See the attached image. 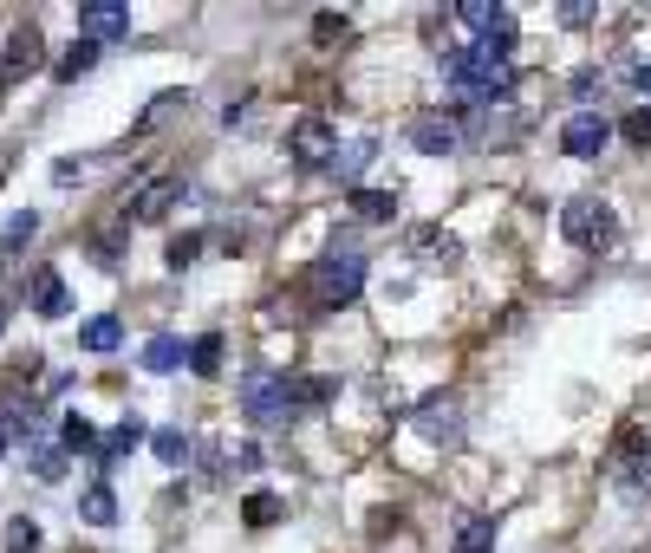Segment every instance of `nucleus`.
<instances>
[{
    "label": "nucleus",
    "mask_w": 651,
    "mask_h": 553,
    "mask_svg": "<svg viewBox=\"0 0 651 553\" xmlns=\"http://www.w3.org/2000/svg\"><path fill=\"white\" fill-rule=\"evenodd\" d=\"M228 469H261V449L254 443H221V476Z\"/></svg>",
    "instance_id": "c756f323"
},
{
    "label": "nucleus",
    "mask_w": 651,
    "mask_h": 553,
    "mask_svg": "<svg viewBox=\"0 0 651 553\" xmlns=\"http://www.w3.org/2000/svg\"><path fill=\"white\" fill-rule=\"evenodd\" d=\"M241 411L254 416L261 430H281V423L293 416V404H287V371H268V365L241 371Z\"/></svg>",
    "instance_id": "20e7f679"
},
{
    "label": "nucleus",
    "mask_w": 651,
    "mask_h": 553,
    "mask_svg": "<svg viewBox=\"0 0 651 553\" xmlns=\"http://www.w3.org/2000/svg\"><path fill=\"white\" fill-rule=\"evenodd\" d=\"M46 66V40H40V26H13L7 33V53H0V72L7 78H26V72Z\"/></svg>",
    "instance_id": "ddd939ff"
},
{
    "label": "nucleus",
    "mask_w": 651,
    "mask_h": 553,
    "mask_svg": "<svg viewBox=\"0 0 651 553\" xmlns=\"http://www.w3.org/2000/svg\"><path fill=\"white\" fill-rule=\"evenodd\" d=\"M189 371H196V378H216L221 371V333H203V339L189 346Z\"/></svg>",
    "instance_id": "393cba45"
},
{
    "label": "nucleus",
    "mask_w": 651,
    "mask_h": 553,
    "mask_svg": "<svg viewBox=\"0 0 651 553\" xmlns=\"http://www.w3.org/2000/svg\"><path fill=\"white\" fill-rule=\"evenodd\" d=\"M306 293H313L319 313H346V306L365 293V254H352V248H326V254L313 261V274H306Z\"/></svg>",
    "instance_id": "f257e3e1"
},
{
    "label": "nucleus",
    "mask_w": 651,
    "mask_h": 553,
    "mask_svg": "<svg viewBox=\"0 0 651 553\" xmlns=\"http://www.w3.org/2000/svg\"><path fill=\"white\" fill-rule=\"evenodd\" d=\"M91 443H98V436H91L85 416H66V423H59V449H91Z\"/></svg>",
    "instance_id": "2f4dec72"
},
{
    "label": "nucleus",
    "mask_w": 651,
    "mask_h": 553,
    "mask_svg": "<svg viewBox=\"0 0 651 553\" xmlns=\"http://www.w3.org/2000/svg\"><path fill=\"white\" fill-rule=\"evenodd\" d=\"M118 339H124V326H118V313H98L85 333H78V346L85 351H118Z\"/></svg>",
    "instance_id": "aec40b11"
},
{
    "label": "nucleus",
    "mask_w": 651,
    "mask_h": 553,
    "mask_svg": "<svg viewBox=\"0 0 651 553\" xmlns=\"http://www.w3.org/2000/svg\"><path fill=\"white\" fill-rule=\"evenodd\" d=\"M346 203H352L359 221H391V215H398V196H391V189H352Z\"/></svg>",
    "instance_id": "a211bd4d"
},
{
    "label": "nucleus",
    "mask_w": 651,
    "mask_h": 553,
    "mask_svg": "<svg viewBox=\"0 0 651 553\" xmlns=\"http://www.w3.org/2000/svg\"><path fill=\"white\" fill-rule=\"evenodd\" d=\"M411 261L424 268V274H449L456 261H463V241L449 235V228H411Z\"/></svg>",
    "instance_id": "1a4fd4ad"
},
{
    "label": "nucleus",
    "mask_w": 651,
    "mask_h": 553,
    "mask_svg": "<svg viewBox=\"0 0 651 553\" xmlns=\"http://www.w3.org/2000/svg\"><path fill=\"white\" fill-rule=\"evenodd\" d=\"M33 235H40V215H33V208H20V215H7V221H0V254H13V248H26Z\"/></svg>",
    "instance_id": "4be33fe9"
},
{
    "label": "nucleus",
    "mask_w": 651,
    "mask_h": 553,
    "mask_svg": "<svg viewBox=\"0 0 651 553\" xmlns=\"http://www.w3.org/2000/svg\"><path fill=\"white\" fill-rule=\"evenodd\" d=\"M7 319H13V313H7V300H0V333H7Z\"/></svg>",
    "instance_id": "4c0bfd02"
},
{
    "label": "nucleus",
    "mask_w": 651,
    "mask_h": 553,
    "mask_svg": "<svg viewBox=\"0 0 651 553\" xmlns=\"http://www.w3.org/2000/svg\"><path fill=\"white\" fill-rule=\"evenodd\" d=\"M371 150H378V143H371V138H359V143H352V150H339V163H333V176L359 189V170H365V163H371Z\"/></svg>",
    "instance_id": "bb28decb"
},
{
    "label": "nucleus",
    "mask_w": 651,
    "mask_h": 553,
    "mask_svg": "<svg viewBox=\"0 0 651 553\" xmlns=\"http://www.w3.org/2000/svg\"><path fill=\"white\" fill-rule=\"evenodd\" d=\"M131 33V7L124 0H85L78 7V40L105 46V40H124Z\"/></svg>",
    "instance_id": "6e6552de"
},
{
    "label": "nucleus",
    "mask_w": 651,
    "mask_h": 553,
    "mask_svg": "<svg viewBox=\"0 0 651 553\" xmlns=\"http://www.w3.org/2000/svg\"><path fill=\"white\" fill-rule=\"evenodd\" d=\"M561 235L574 241L579 254H606L619 241V215H612V203H599V196H574V203L561 208Z\"/></svg>",
    "instance_id": "7ed1b4c3"
},
{
    "label": "nucleus",
    "mask_w": 651,
    "mask_h": 553,
    "mask_svg": "<svg viewBox=\"0 0 651 553\" xmlns=\"http://www.w3.org/2000/svg\"><path fill=\"white\" fill-rule=\"evenodd\" d=\"M449 553H496V521H489V514H469V521L456 528Z\"/></svg>",
    "instance_id": "dca6fc26"
},
{
    "label": "nucleus",
    "mask_w": 651,
    "mask_h": 553,
    "mask_svg": "<svg viewBox=\"0 0 651 553\" xmlns=\"http://www.w3.org/2000/svg\"><path fill=\"white\" fill-rule=\"evenodd\" d=\"M183 358H189V351H183V339H176V333H156V339L144 346V365H150V371H176Z\"/></svg>",
    "instance_id": "5701e85b"
},
{
    "label": "nucleus",
    "mask_w": 651,
    "mask_h": 553,
    "mask_svg": "<svg viewBox=\"0 0 651 553\" xmlns=\"http://www.w3.org/2000/svg\"><path fill=\"white\" fill-rule=\"evenodd\" d=\"M78 176H85V163H73V156H66V163H53V183H59V189L78 183Z\"/></svg>",
    "instance_id": "c9c22d12"
},
{
    "label": "nucleus",
    "mask_w": 651,
    "mask_h": 553,
    "mask_svg": "<svg viewBox=\"0 0 651 553\" xmlns=\"http://www.w3.org/2000/svg\"><path fill=\"white\" fill-rule=\"evenodd\" d=\"M241 514H248V528H274V521H281V495H268V488H254V495L241 501Z\"/></svg>",
    "instance_id": "a878e982"
},
{
    "label": "nucleus",
    "mask_w": 651,
    "mask_h": 553,
    "mask_svg": "<svg viewBox=\"0 0 651 553\" xmlns=\"http://www.w3.org/2000/svg\"><path fill=\"white\" fill-rule=\"evenodd\" d=\"M612 488L626 501H651V423H626L612 443Z\"/></svg>",
    "instance_id": "f03ea898"
},
{
    "label": "nucleus",
    "mask_w": 651,
    "mask_h": 553,
    "mask_svg": "<svg viewBox=\"0 0 651 553\" xmlns=\"http://www.w3.org/2000/svg\"><path fill=\"white\" fill-rule=\"evenodd\" d=\"M287 156L300 170H333L339 163V131L319 111H306V118H293V131H287Z\"/></svg>",
    "instance_id": "39448f33"
},
{
    "label": "nucleus",
    "mask_w": 651,
    "mask_h": 553,
    "mask_svg": "<svg viewBox=\"0 0 651 553\" xmlns=\"http://www.w3.org/2000/svg\"><path fill=\"white\" fill-rule=\"evenodd\" d=\"M196 254H203V235H176V241H170V254H163V261H170V268H176V274H183V268H196Z\"/></svg>",
    "instance_id": "c85d7f7f"
},
{
    "label": "nucleus",
    "mask_w": 651,
    "mask_h": 553,
    "mask_svg": "<svg viewBox=\"0 0 651 553\" xmlns=\"http://www.w3.org/2000/svg\"><path fill=\"white\" fill-rule=\"evenodd\" d=\"M639 91H645V98H651V66H639Z\"/></svg>",
    "instance_id": "e433bc0d"
},
{
    "label": "nucleus",
    "mask_w": 651,
    "mask_h": 553,
    "mask_svg": "<svg viewBox=\"0 0 651 553\" xmlns=\"http://www.w3.org/2000/svg\"><path fill=\"white\" fill-rule=\"evenodd\" d=\"M599 91H606V78H599V66H579V72H574V98L586 105V98H599Z\"/></svg>",
    "instance_id": "f704fd0d"
},
{
    "label": "nucleus",
    "mask_w": 651,
    "mask_h": 553,
    "mask_svg": "<svg viewBox=\"0 0 651 553\" xmlns=\"http://www.w3.org/2000/svg\"><path fill=\"white\" fill-rule=\"evenodd\" d=\"M456 20H463L469 33H482L489 53L514 59V13H508V7H496V0H469V7H456Z\"/></svg>",
    "instance_id": "423d86ee"
},
{
    "label": "nucleus",
    "mask_w": 651,
    "mask_h": 553,
    "mask_svg": "<svg viewBox=\"0 0 651 553\" xmlns=\"http://www.w3.org/2000/svg\"><path fill=\"white\" fill-rule=\"evenodd\" d=\"M606 143H612V124H606L599 111H574V118L561 124V150H567L574 163H599Z\"/></svg>",
    "instance_id": "0eeeda50"
},
{
    "label": "nucleus",
    "mask_w": 651,
    "mask_h": 553,
    "mask_svg": "<svg viewBox=\"0 0 651 553\" xmlns=\"http://www.w3.org/2000/svg\"><path fill=\"white\" fill-rule=\"evenodd\" d=\"M33 313H40V319H66V313H73V293H66L59 268H40V274H33Z\"/></svg>",
    "instance_id": "4468645a"
},
{
    "label": "nucleus",
    "mask_w": 651,
    "mask_h": 553,
    "mask_svg": "<svg viewBox=\"0 0 651 553\" xmlns=\"http://www.w3.org/2000/svg\"><path fill=\"white\" fill-rule=\"evenodd\" d=\"M346 33H352V26H346V13H319V20H313V40H319V46L346 40Z\"/></svg>",
    "instance_id": "72a5a7b5"
},
{
    "label": "nucleus",
    "mask_w": 651,
    "mask_h": 553,
    "mask_svg": "<svg viewBox=\"0 0 651 553\" xmlns=\"http://www.w3.org/2000/svg\"><path fill=\"white\" fill-rule=\"evenodd\" d=\"M326 398H333V384H326V378H287V404H293V416H300V411H319Z\"/></svg>",
    "instance_id": "412c9836"
},
{
    "label": "nucleus",
    "mask_w": 651,
    "mask_h": 553,
    "mask_svg": "<svg viewBox=\"0 0 651 553\" xmlns=\"http://www.w3.org/2000/svg\"><path fill=\"white\" fill-rule=\"evenodd\" d=\"M33 476L59 482V476H66V449H59V443H33Z\"/></svg>",
    "instance_id": "cd10ccee"
},
{
    "label": "nucleus",
    "mask_w": 651,
    "mask_h": 553,
    "mask_svg": "<svg viewBox=\"0 0 651 553\" xmlns=\"http://www.w3.org/2000/svg\"><path fill=\"white\" fill-rule=\"evenodd\" d=\"M411 423H417V436H424V443H456V436H463V404H456L449 391H431V398L417 404Z\"/></svg>",
    "instance_id": "9d476101"
},
{
    "label": "nucleus",
    "mask_w": 651,
    "mask_h": 553,
    "mask_svg": "<svg viewBox=\"0 0 651 553\" xmlns=\"http://www.w3.org/2000/svg\"><path fill=\"white\" fill-rule=\"evenodd\" d=\"M411 143H417L424 156H456L463 131H456V118H449V111H417V118H411Z\"/></svg>",
    "instance_id": "f8f14e48"
},
{
    "label": "nucleus",
    "mask_w": 651,
    "mask_h": 553,
    "mask_svg": "<svg viewBox=\"0 0 651 553\" xmlns=\"http://www.w3.org/2000/svg\"><path fill=\"white\" fill-rule=\"evenodd\" d=\"M7 553H40V528L33 521H13L7 528Z\"/></svg>",
    "instance_id": "473e14b6"
},
{
    "label": "nucleus",
    "mask_w": 651,
    "mask_h": 553,
    "mask_svg": "<svg viewBox=\"0 0 651 553\" xmlns=\"http://www.w3.org/2000/svg\"><path fill=\"white\" fill-rule=\"evenodd\" d=\"M98 53H105V46H91V40H73V46H66V53L53 59V78H59V85H73V78H85V72L98 66Z\"/></svg>",
    "instance_id": "2eb2a0df"
},
{
    "label": "nucleus",
    "mask_w": 651,
    "mask_h": 553,
    "mask_svg": "<svg viewBox=\"0 0 651 553\" xmlns=\"http://www.w3.org/2000/svg\"><path fill=\"white\" fill-rule=\"evenodd\" d=\"M78 514H85L91 528H111V521H118V495H111L105 482H91L85 495H78Z\"/></svg>",
    "instance_id": "f3484780"
},
{
    "label": "nucleus",
    "mask_w": 651,
    "mask_h": 553,
    "mask_svg": "<svg viewBox=\"0 0 651 553\" xmlns=\"http://www.w3.org/2000/svg\"><path fill=\"white\" fill-rule=\"evenodd\" d=\"M138 443H144V423H138V416H124V423H118V430L98 443V463H118V456H131Z\"/></svg>",
    "instance_id": "6ab92c4d"
},
{
    "label": "nucleus",
    "mask_w": 651,
    "mask_h": 553,
    "mask_svg": "<svg viewBox=\"0 0 651 553\" xmlns=\"http://www.w3.org/2000/svg\"><path fill=\"white\" fill-rule=\"evenodd\" d=\"M150 449H156V463H170V469H183V463H189V449H196V443H189V436H183V430H156V436H150Z\"/></svg>",
    "instance_id": "b1692460"
},
{
    "label": "nucleus",
    "mask_w": 651,
    "mask_h": 553,
    "mask_svg": "<svg viewBox=\"0 0 651 553\" xmlns=\"http://www.w3.org/2000/svg\"><path fill=\"white\" fill-rule=\"evenodd\" d=\"M7 443H13V436H7V423H0V456H7Z\"/></svg>",
    "instance_id": "58836bf2"
},
{
    "label": "nucleus",
    "mask_w": 651,
    "mask_h": 553,
    "mask_svg": "<svg viewBox=\"0 0 651 553\" xmlns=\"http://www.w3.org/2000/svg\"><path fill=\"white\" fill-rule=\"evenodd\" d=\"M626 143H639V150H651V105H639V111H626Z\"/></svg>",
    "instance_id": "7c9ffc66"
},
{
    "label": "nucleus",
    "mask_w": 651,
    "mask_h": 553,
    "mask_svg": "<svg viewBox=\"0 0 651 553\" xmlns=\"http://www.w3.org/2000/svg\"><path fill=\"white\" fill-rule=\"evenodd\" d=\"M183 203H189V183H183V176H156V183H144V189L131 196L124 215H131V221H163L170 208H183Z\"/></svg>",
    "instance_id": "9b49d317"
}]
</instances>
